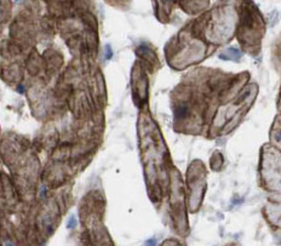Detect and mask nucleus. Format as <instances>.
<instances>
[{
  "instance_id": "nucleus-1",
  "label": "nucleus",
  "mask_w": 281,
  "mask_h": 246,
  "mask_svg": "<svg viewBox=\"0 0 281 246\" xmlns=\"http://www.w3.org/2000/svg\"><path fill=\"white\" fill-rule=\"evenodd\" d=\"M75 224H76L75 217H74V216H72V217L69 218V221H68V228H74V227H75Z\"/></svg>"
},
{
  "instance_id": "nucleus-2",
  "label": "nucleus",
  "mask_w": 281,
  "mask_h": 246,
  "mask_svg": "<svg viewBox=\"0 0 281 246\" xmlns=\"http://www.w3.org/2000/svg\"><path fill=\"white\" fill-rule=\"evenodd\" d=\"M6 246H12V245H11L10 242H6Z\"/></svg>"
}]
</instances>
